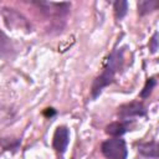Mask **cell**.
<instances>
[{
    "mask_svg": "<svg viewBox=\"0 0 159 159\" xmlns=\"http://www.w3.org/2000/svg\"><path fill=\"white\" fill-rule=\"evenodd\" d=\"M123 53H124V48H116L111 52V55L106 60L103 71L101 72L99 76L94 78L92 83V88H91L92 99H96L101 94L102 89L113 82L116 72L120 68L123 63Z\"/></svg>",
    "mask_w": 159,
    "mask_h": 159,
    "instance_id": "1",
    "label": "cell"
},
{
    "mask_svg": "<svg viewBox=\"0 0 159 159\" xmlns=\"http://www.w3.org/2000/svg\"><path fill=\"white\" fill-rule=\"evenodd\" d=\"M102 154L108 159H127L128 152L124 139L119 137H113L112 139H107L101 145Z\"/></svg>",
    "mask_w": 159,
    "mask_h": 159,
    "instance_id": "2",
    "label": "cell"
},
{
    "mask_svg": "<svg viewBox=\"0 0 159 159\" xmlns=\"http://www.w3.org/2000/svg\"><path fill=\"white\" fill-rule=\"evenodd\" d=\"M70 143V130L65 125H60L56 128L55 134H53V139H52V147L53 149L60 153L63 154L67 149V145Z\"/></svg>",
    "mask_w": 159,
    "mask_h": 159,
    "instance_id": "3",
    "label": "cell"
},
{
    "mask_svg": "<svg viewBox=\"0 0 159 159\" xmlns=\"http://www.w3.org/2000/svg\"><path fill=\"white\" fill-rule=\"evenodd\" d=\"M145 114H147V109L140 102H130L118 108V116L123 119L132 117H144Z\"/></svg>",
    "mask_w": 159,
    "mask_h": 159,
    "instance_id": "4",
    "label": "cell"
},
{
    "mask_svg": "<svg viewBox=\"0 0 159 159\" xmlns=\"http://www.w3.org/2000/svg\"><path fill=\"white\" fill-rule=\"evenodd\" d=\"M42 11L48 15H62L67 14L70 10V2H39Z\"/></svg>",
    "mask_w": 159,
    "mask_h": 159,
    "instance_id": "5",
    "label": "cell"
},
{
    "mask_svg": "<svg viewBox=\"0 0 159 159\" xmlns=\"http://www.w3.org/2000/svg\"><path fill=\"white\" fill-rule=\"evenodd\" d=\"M14 55V46L10 39L0 30V57L11 58Z\"/></svg>",
    "mask_w": 159,
    "mask_h": 159,
    "instance_id": "6",
    "label": "cell"
},
{
    "mask_svg": "<svg viewBox=\"0 0 159 159\" xmlns=\"http://www.w3.org/2000/svg\"><path fill=\"white\" fill-rule=\"evenodd\" d=\"M129 130L128 122H113L106 127V133L112 137H120Z\"/></svg>",
    "mask_w": 159,
    "mask_h": 159,
    "instance_id": "7",
    "label": "cell"
},
{
    "mask_svg": "<svg viewBox=\"0 0 159 159\" xmlns=\"http://www.w3.org/2000/svg\"><path fill=\"white\" fill-rule=\"evenodd\" d=\"M138 152L144 157L157 158L158 157V144L155 140H152L148 143H142L138 147Z\"/></svg>",
    "mask_w": 159,
    "mask_h": 159,
    "instance_id": "8",
    "label": "cell"
},
{
    "mask_svg": "<svg viewBox=\"0 0 159 159\" xmlns=\"http://www.w3.org/2000/svg\"><path fill=\"white\" fill-rule=\"evenodd\" d=\"M158 7V2L154 0H143L138 2V14L140 16L147 15L152 11H154Z\"/></svg>",
    "mask_w": 159,
    "mask_h": 159,
    "instance_id": "9",
    "label": "cell"
},
{
    "mask_svg": "<svg viewBox=\"0 0 159 159\" xmlns=\"http://www.w3.org/2000/svg\"><path fill=\"white\" fill-rule=\"evenodd\" d=\"M113 9H114V15L118 20H122L128 11V2L125 0H117L113 4Z\"/></svg>",
    "mask_w": 159,
    "mask_h": 159,
    "instance_id": "10",
    "label": "cell"
},
{
    "mask_svg": "<svg viewBox=\"0 0 159 159\" xmlns=\"http://www.w3.org/2000/svg\"><path fill=\"white\" fill-rule=\"evenodd\" d=\"M155 84H157V80L154 78V77H150V78H148L147 81H145V84H144V87H143V89H142V92H140V98H148L149 96H150V93H152V91H153V88L155 87Z\"/></svg>",
    "mask_w": 159,
    "mask_h": 159,
    "instance_id": "11",
    "label": "cell"
},
{
    "mask_svg": "<svg viewBox=\"0 0 159 159\" xmlns=\"http://www.w3.org/2000/svg\"><path fill=\"white\" fill-rule=\"evenodd\" d=\"M149 50L152 51V53H155L158 50V32H154L153 37L149 41Z\"/></svg>",
    "mask_w": 159,
    "mask_h": 159,
    "instance_id": "12",
    "label": "cell"
},
{
    "mask_svg": "<svg viewBox=\"0 0 159 159\" xmlns=\"http://www.w3.org/2000/svg\"><path fill=\"white\" fill-rule=\"evenodd\" d=\"M43 114H45L46 117H52V116L56 114V111H55L53 108H46V111L43 112Z\"/></svg>",
    "mask_w": 159,
    "mask_h": 159,
    "instance_id": "13",
    "label": "cell"
}]
</instances>
